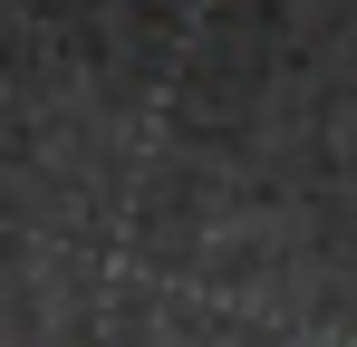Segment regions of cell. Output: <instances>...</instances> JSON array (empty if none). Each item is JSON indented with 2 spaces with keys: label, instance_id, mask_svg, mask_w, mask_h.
<instances>
[]
</instances>
